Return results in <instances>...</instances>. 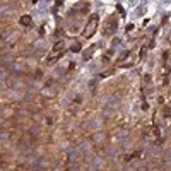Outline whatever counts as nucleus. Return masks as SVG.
Wrapping results in <instances>:
<instances>
[{
  "label": "nucleus",
  "mask_w": 171,
  "mask_h": 171,
  "mask_svg": "<svg viewBox=\"0 0 171 171\" xmlns=\"http://www.w3.org/2000/svg\"><path fill=\"white\" fill-rule=\"evenodd\" d=\"M21 24H23V26H31V24H33L31 16H23V17H21Z\"/></svg>",
  "instance_id": "nucleus-7"
},
{
  "label": "nucleus",
  "mask_w": 171,
  "mask_h": 171,
  "mask_svg": "<svg viewBox=\"0 0 171 171\" xmlns=\"http://www.w3.org/2000/svg\"><path fill=\"white\" fill-rule=\"evenodd\" d=\"M116 28H118V19H116V16H110L106 21V24H104V36H111L113 33L116 31Z\"/></svg>",
  "instance_id": "nucleus-3"
},
{
  "label": "nucleus",
  "mask_w": 171,
  "mask_h": 171,
  "mask_svg": "<svg viewBox=\"0 0 171 171\" xmlns=\"http://www.w3.org/2000/svg\"><path fill=\"white\" fill-rule=\"evenodd\" d=\"M135 60H137V57H135L133 52H125L122 57L118 58V65L120 67H130V65L135 63Z\"/></svg>",
  "instance_id": "nucleus-2"
},
{
  "label": "nucleus",
  "mask_w": 171,
  "mask_h": 171,
  "mask_svg": "<svg viewBox=\"0 0 171 171\" xmlns=\"http://www.w3.org/2000/svg\"><path fill=\"white\" fill-rule=\"evenodd\" d=\"M62 55H63V53H57V52H52V55H50L48 58H46V63L48 65H53L55 63V62L58 60V58H60Z\"/></svg>",
  "instance_id": "nucleus-4"
},
{
  "label": "nucleus",
  "mask_w": 171,
  "mask_h": 171,
  "mask_svg": "<svg viewBox=\"0 0 171 171\" xmlns=\"http://www.w3.org/2000/svg\"><path fill=\"white\" fill-rule=\"evenodd\" d=\"M70 52H75V53H77V52H81V43H77V41H75L74 45L70 46Z\"/></svg>",
  "instance_id": "nucleus-8"
},
{
  "label": "nucleus",
  "mask_w": 171,
  "mask_h": 171,
  "mask_svg": "<svg viewBox=\"0 0 171 171\" xmlns=\"http://www.w3.org/2000/svg\"><path fill=\"white\" fill-rule=\"evenodd\" d=\"M98 24H99V17H98V14H93V16L89 17V21H87L84 31H82V36H84V38H91V36L96 33Z\"/></svg>",
  "instance_id": "nucleus-1"
},
{
  "label": "nucleus",
  "mask_w": 171,
  "mask_h": 171,
  "mask_svg": "<svg viewBox=\"0 0 171 171\" xmlns=\"http://www.w3.org/2000/svg\"><path fill=\"white\" fill-rule=\"evenodd\" d=\"M94 50H96V46H89V48L82 53V58H84V60H89V58L94 55Z\"/></svg>",
  "instance_id": "nucleus-6"
},
{
  "label": "nucleus",
  "mask_w": 171,
  "mask_h": 171,
  "mask_svg": "<svg viewBox=\"0 0 171 171\" xmlns=\"http://www.w3.org/2000/svg\"><path fill=\"white\" fill-rule=\"evenodd\" d=\"M53 52H57V53H63L65 52V41H63V39L53 45Z\"/></svg>",
  "instance_id": "nucleus-5"
}]
</instances>
